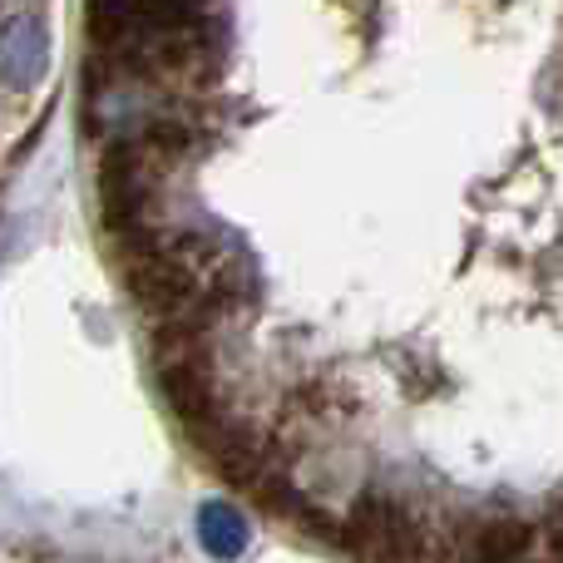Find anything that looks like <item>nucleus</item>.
Masks as SVG:
<instances>
[{"label":"nucleus","mask_w":563,"mask_h":563,"mask_svg":"<svg viewBox=\"0 0 563 563\" xmlns=\"http://www.w3.org/2000/svg\"><path fill=\"white\" fill-rule=\"evenodd\" d=\"M331 539L356 563H430L435 559L430 525L416 515V505H406L390 489H361L351 499V509L341 515V525L331 529Z\"/></svg>","instance_id":"obj_1"},{"label":"nucleus","mask_w":563,"mask_h":563,"mask_svg":"<svg viewBox=\"0 0 563 563\" xmlns=\"http://www.w3.org/2000/svg\"><path fill=\"white\" fill-rule=\"evenodd\" d=\"M158 386H164V400L174 406V416L184 420V426H194L198 435L223 420V390H218V371H213V356H208V341L158 351Z\"/></svg>","instance_id":"obj_2"},{"label":"nucleus","mask_w":563,"mask_h":563,"mask_svg":"<svg viewBox=\"0 0 563 563\" xmlns=\"http://www.w3.org/2000/svg\"><path fill=\"white\" fill-rule=\"evenodd\" d=\"M534 544V525L509 509L499 515H475L450 534V544H435L430 563H519Z\"/></svg>","instance_id":"obj_3"},{"label":"nucleus","mask_w":563,"mask_h":563,"mask_svg":"<svg viewBox=\"0 0 563 563\" xmlns=\"http://www.w3.org/2000/svg\"><path fill=\"white\" fill-rule=\"evenodd\" d=\"M49 69V25L40 10H15L0 25V85L25 95Z\"/></svg>","instance_id":"obj_4"},{"label":"nucleus","mask_w":563,"mask_h":563,"mask_svg":"<svg viewBox=\"0 0 563 563\" xmlns=\"http://www.w3.org/2000/svg\"><path fill=\"white\" fill-rule=\"evenodd\" d=\"M198 544L213 559H238L247 549V519L238 515V505H223V499H208L198 509Z\"/></svg>","instance_id":"obj_5"},{"label":"nucleus","mask_w":563,"mask_h":563,"mask_svg":"<svg viewBox=\"0 0 563 563\" xmlns=\"http://www.w3.org/2000/svg\"><path fill=\"white\" fill-rule=\"evenodd\" d=\"M519 563H563V499L549 509L544 529L534 534V544H529V554Z\"/></svg>","instance_id":"obj_6"}]
</instances>
